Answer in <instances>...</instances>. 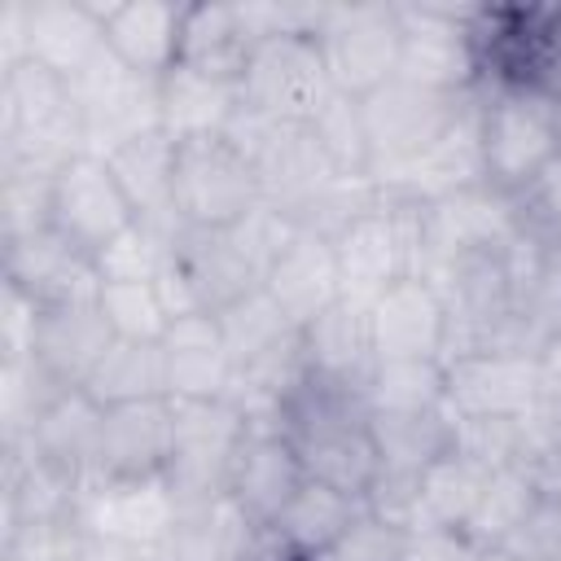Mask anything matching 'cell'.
Returning a JSON list of instances; mask_svg holds the SVG:
<instances>
[{"instance_id":"obj_1","label":"cell","mask_w":561,"mask_h":561,"mask_svg":"<svg viewBox=\"0 0 561 561\" xmlns=\"http://www.w3.org/2000/svg\"><path fill=\"white\" fill-rule=\"evenodd\" d=\"M83 149V123L70 83L35 61L0 75V167L57 175Z\"/></svg>"},{"instance_id":"obj_2","label":"cell","mask_w":561,"mask_h":561,"mask_svg":"<svg viewBox=\"0 0 561 561\" xmlns=\"http://www.w3.org/2000/svg\"><path fill=\"white\" fill-rule=\"evenodd\" d=\"M478 127L486 180L500 193L526 188L561 153L557 88H478Z\"/></svg>"},{"instance_id":"obj_3","label":"cell","mask_w":561,"mask_h":561,"mask_svg":"<svg viewBox=\"0 0 561 561\" xmlns=\"http://www.w3.org/2000/svg\"><path fill=\"white\" fill-rule=\"evenodd\" d=\"M245 162L254 167L259 197L302 224V215L320 202V193L337 180L329 153L320 149L316 131L307 123H272L254 110H237V118L224 131Z\"/></svg>"},{"instance_id":"obj_4","label":"cell","mask_w":561,"mask_h":561,"mask_svg":"<svg viewBox=\"0 0 561 561\" xmlns=\"http://www.w3.org/2000/svg\"><path fill=\"white\" fill-rule=\"evenodd\" d=\"M478 88H552L561 4H478L469 22Z\"/></svg>"},{"instance_id":"obj_5","label":"cell","mask_w":561,"mask_h":561,"mask_svg":"<svg viewBox=\"0 0 561 561\" xmlns=\"http://www.w3.org/2000/svg\"><path fill=\"white\" fill-rule=\"evenodd\" d=\"M342 298L373 307L394 280L421 276V206L386 197L333 237Z\"/></svg>"},{"instance_id":"obj_6","label":"cell","mask_w":561,"mask_h":561,"mask_svg":"<svg viewBox=\"0 0 561 561\" xmlns=\"http://www.w3.org/2000/svg\"><path fill=\"white\" fill-rule=\"evenodd\" d=\"M171 412H175V438L167 460V486L175 504L184 508L228 495V473L250 430L241 408L228 399H171Z\"/></svg>"},{"instance_id":"obj_7","label":"cell","mask_w":561,"mask_h":561,"mask_svg":"<svg viewBox=\"0 0 561 561\" xmlns=\"http://www.w3.org/2000/svg\"><path fill=\"white\" fill-rule=\"evenodd\" d=\"M399 9L386 0L324 4L316 31V48L324 57L333 88L359 101L399 75Z\"/></svg>"},{"instance_id":"obj_8","label":"cell","mask_w":561,"mask_h":561,"mask_svg":"<svg viewBox=\"0 0 561 561\" xmlns=\"http://www.w3.org/2000/svg\"><path fill=\"white\" fill-rule=\"evenodd\" d=\"M473 92L447 96L416 88L408 79H390L377 92L364 96V127H368V153H373V180L386 184L403 167H412L469 105Z\"/></svg>"},{"instance_id":"obj_9","label":"cell","mask_w":561,"mask_h":561,"mask_svg":"<svg viewBox=\"0 0 561 561\" xmlns=\"http://www.w3.org/2000/svg\"><path fill=\"white\" fill-rule=\"evenodd\" d=\"M399 9V79L465 96L478 92V57L469 39V22L478 4H438V0H416V4H394Z\"/></svg>"},{"instance_id":"obj_10","label":"cell","mask_w":561,"mask_h":561,"mask_svg":"<svg viewBox=\"0 0 561 561\" xmlns=\"http://www.w3.org/2000/svg\"><path fill=\"white\" fill-rule=\"evenodd\" d=\"M259 180L228 136L175 145V219L180 228H232L259 206Z\"/></svg>"},{"instance_id":"obj_11","label":"cell","mask_w":561,"mask_h":561,"mask_svg":"<svg viewBox=\"0 0 561 561\" xmlns=\"http://www.w3.org/2000/svg\"><path fill=\"white\" fill-rule=\"evenodd\" d=\"M333 79L311 35L259 39L241 70V105L272 123H311L329 101Z\"/></svg>"},{"instance_id":"obj_12","label":"cell","mask_w":561,"mask_h":561,"mask_svg":"<svg viewBox=\"0 0 561 561\" xmlns=\"http://www.w3.org/2000/svg\"><path fill=\"white\" fill-rule=\"evenodd\" d=\"M70 96L83 123V149L88 153H114L131 136L162 131L158 127V79L127 70L110 48L70 79Z\"/></svg>"},{"instance_id":"obj_13","label":"cell","mask_w":561,"mask_h":561,"mask_svg":"<svg viewBox=\"0 0 561 561\" xmlns=\"http://www.w3.org/2000/svg\"><path fill=\"white\" fill-rule=\"evenodd\" d=\"M131 224H136V210L101 153H75L53 175L48 228H57L66 241H75L92 259Z\"/></svg>"},{"instance_id":"obj_14","label":"cell","mask_w":561,"mask_h":561,"mask_svg":"<svg viewBox=\"0 0 561 561\" xmlns=\"http://www.w3.org/2000/svg\"><path fill=\"white\" fill-rule=\"evenodd\" d=\"M517 206L508 193L482 184L469 193H456L447 202L421 206V276L447 259L460 254H486L504 250V241L517 232Z\"/></svg>"},{"instance_id":"obj_15","label":"cell","mask_w":561,"mask_h":561,"mask_svg":"<svg viewBox=\"0 0 561 561\" xmlns=\"http://www.w3.org/2000/svg\"><path fill=\"white\" fill-rule=\"evenodd\" d=\"M4 285L26 294L35 307L92 302L101 294V272L88 250L66 241L57 228L4 241Z\"/></svg>"},{"instance_id":"obj_16","label":"cell","mask_w":561,"mask_h":561,"mask_svg":"<svg viewBox=\"0 0 561 561\" xmlns=\"http://www.w3.org/2000/svg\"><path fill=\"white\" fill-rule=\"evenodd\" d=\"M486 180V158H482V127H478V92L469 96V105L460 110V118L412 162L403 167L394 180H386V197L399 202H416V206H434L447 202L456 193L482 188Z\"/></svg>"},{"instance_id":"obj_17","label":"cell","mask_w":561,"mask_h":561,"mask_svg":"<svg viewBox=\"0 0 561 561\" xmlns=\"http://www.w3.org/2000/svg\"><path fill=\"white\" fill-rule=\"evenodd\" d=\"M171 438H175L171 399H140V403L105 408L92 478H105V482L167 478Z\"/></svg>"},{"instance_id":"obj_18","label":"cell","mask_w":561,"mask_h":561,"mask_svg":"<svg viewBox=\"0 0 561 561\" xmlns=\"http://www.w3.org/2000/svg\"><path fill=\"white\" fill-rule=\"evenodd\" d=\"M539 399V355L486 351L447 364V412L451 416H504L517 421Z\"/></svg>"},{"instance_id":"obj_19","label":"cell","mask_w":561,"mask_h":561,"mask_svg":"<svg viewBox=\"0 0 561 561\" xmlns=\"http://www.w3.org/2000/svg\"><path fill=\"white\" fill-rule=\"evenodd\" d=\"M175 517H180V504H175L167 478H145V482L88 478L75 500L79 530L114 535V539H131V543H167L175 530Z\"/></svg>"},{"instance_id":"obj_20","label":"cell","mask_w":561,"mask_h":561,"mask_svg":"<svg viewBox=\"0 0 561 561\" xmlns=\"http://www.w3.org/2000/svg\"><path fill=\"white\" fill-rule=\"evenodd\" d=\"M302 482H307V473H302L298 447L285 434V425H250L245 443H241V451L232 460V473H228L232 504L259 530H267L280 517V508L298 495Z\"/></svg>"},{"instance_id":"obj_21","label":"cell","mask_w":561,"mask_h":561,"mask_svg":"<svg viewBox=\"0 0 561 561\" xmlns=\"http://www.w3.org/2000/svg\"><path fill=\"white\" fill-rule=\"evenodd\" d=\"M377 364L386 359H443L447 351V311L430 280L403 276L368 307Z\"/></svg>"},{"instance_id":"obj_22","label":"cell","mask_w":561,"mask_h":561,"mask_svg":"<svg viewBox=\"0 0 561 561\" xmlns=\"http://www.w3.org/2000/svg\"><path fill=\"white\" fill-rule=\"evenodd\" d=\"M101 53H105L101 0H26V61L70 83Z\"/></svg>"},{"instance_id":"obj_23","label":"cell","mask_w":561,"mask_h":561,"mask_svg":"<svg viewBox=\"0 0 561 561\" xmlns=\"http://www.w3.org/2000/svg\"><path fill=\"white\" fill-rule=\"evenodd\" d=\"M302 342V368L316 381L342 386L364 394L368 377L377 368V351H373V329H368V307L337 298L329 311H320L311 324L298 329Z\"/></svg>"},{"instance_id":"obj_24","label":"cell","mask_w":561,"mask_h":561,"mask_svg":"<svg viewBox=\"0 0 561 561\" xmlns=\"http://www.w3.org/2000/svg\"><path fill=\"white\" fill-rule=\"evenodd\" d=\"M171 263L193 285L202 311H215V316L241 302L245 294L263 289L259 267L245 259V250L228 228H180L171 241Z\"/></svg>"},{"instance_id":"obj_25","label":"cell","mask_w":561,"mask_h":561,"mask_svg":"<svg viewBox=\"0 0 561 561\" xmlns=\"http://www.w3.org/2000/svg\"><path fill=\"white\" fill-rule=\"evenodd\" d=\"M237 110H241V79L232 75H210L180 61L158 79V127L175 145L224 136Z\"/></svg>"},{"instance_id":"obj_26","label":"cell","mask_w":561,"mask_h":561,"mask_svg":"<svg viewBox=\"0 0 561 561\" xmlns=\"http://www.w3.org/2000/svg\"><path fill=\"white\" fill-rule=\"evenodd\" d=\"M114 329L105 324L101 302H66V307H44L39 329H35V364L66 390L88 386L92 368L110 351Z\"/></svg>"},{"instance_id":"obj_27","label":"cell","mask_w":561,"mask_h":561,"mask_svg":"<svg viewBox=\"0 0 561 561\" xmlns=\"http://www.w3.org/2000/svg\"><path fill=\"white\" fill-rule=\"evenodd\" d=\"M167 399H228L232 390V355L224 346V329L215 311H193L167 324Z\"/></svg>"},{"instance_id":"obj_28","label":"cell","mask_w":561,"mask_h":561,"mask_svg":"<svg viewBox=\"0 0 561 561\" xmlns=\"http://www.w3.org/2000/svg\"><path fill=\"white\" fill-rule=\"evenodd\" d=\"M263 289L289 316L294 329L311 324L320 311H329L342 298V276H337L333 241L311 232V228H302L285 245V254L272 263V272L263 276Z\"/></svg>"},{"instance_id":"obj_29","label":"cell","mask_w":561,"mask_h":561,"mask_svg":"<svg viewBox=\"0 0 561 561\" xmlns=\"http://www.w3.org/2000/svg\"><path fill=\"white\" fill-rule=\"evenodd\" d=\"M184 4L171 0H105V48L136 75L162 79L180 61Z\"/></svg>"},{"instance_id":"obj_30","label":"cell","mask_w":561,"mask_h":561,"mask_svg":"<svg viewBox=\"0 0 561 561\" xmlns=\"http://www.w3.org/2000/svg\"><path fill=\"white\" fill-rule=\"evenodd\" d=\"M101 416L105 408L79 386V390H57L39 416L31 421L26 438L35 456H44L53 469H61L66 478H75L79 486L96 473V443H101Z\"/></svg>"},{"instance_id":"obj_31","label":"cell","mask_w":561,"mask_h":561,"mask_svg":"<svg viewBox=\"0 0 561 561\" xmlns=\"http://www.w3.org/2000/svg\"><path fill=\"white\" fill-rule=\"evenodd\" d=\"M118 188L127 193L136 219L180 224L175 219V140L167 131H145L105 153Z\"/></svg>"},{"instance_id":"obj_32","label":"cell","mask_w":561,"mask_h":561,"mask_svg":"<svg viewBox=\"0 0 561 561\" xmlns=\"http://www.w3.org/2000/svg\"><path fill=\"white\" fill-rule=\"evenodd\" d=\"M364 513V504L359 500H351V495H342V491H333V486H324V482H302L298 486V495L280 508V517L267 526L276 539H280V548L289 552V557H298V561H320L346 530H351V522Z\"/></svg>"},{"instance_id":"obj_33","label":"cell","mask_w":561,"mask_h":561,"mask_svg":"<svg viewBox=\"0 0 561 561\" xmlns=\"http://www.w3.org/2000/svg\"><path fill=\"white\" fill-rule=\"evenodd\" d=\"M368 430L381 473L399 478H421L456 443V416L447 412V403L434 412H368Z\"/></svg>"},{"instance_id":"obj_34","label":"cell","mask_w":561,"mask_h":561,"mask_svg":"<svg viewBox=\"0 0 561 561\" xmlns=\"http://www.w3.org/2000/svg\"><path fill=\"white\" fill-rule=\"evenodd\" d=\"M263 530L232 504V495H215L202 504H184L175 530L167 539L171 561H237Z\"/></svg>"},{"instance_id":"obj_35","label":"cell","mask_w":561,"mask_h":561,"mask_svg":"<svg viewBox=\"0 0 561 561\" xmlns=\"http://www.w3.org/2000/svg\"><path fill=\"white\" fill-rule=\"evenodd\" d=\"M250 48L254 44L245 35V22H241L237 4H215V0L184 4V22H180V61L184 66L241 79Z\"/></svg>"},{"instance_id":"obj_36","label":"cell","mask_w":561,"mask_h":561,"mask_svg":"<svg viewBox=\"0 0 561 561\" xmlns=\"http://www.w3.org/2000/svg\"><path fill=\"white\" fill-rule=\"evenodd\" d=\"M486 473L482 465H473L469 456L460 451H447L438 456L421 482H416V517H412V535L416 530H465L469 517H473V504L486 486Z\"/></svg>"},{"instance_id":"obj_37","label":"cell","mask_w":561,"mask_h":561,"mask_svg":"<svg viewBox=\"0 0 561 561\" xmlns=\"http://www.w3.org/2000/svg\"><path fill=\"white\" fill-rule=\"evenodd\" d=\"M543 495V482H539V469L517 460V465H504V469H491L486 473V486L473 504V517L465 526V535L478 543V548H504L508 535L530 517V508L539 504Z\"/></svg>"},{"instance_id":"obj_38","label":"cell","mask_w":561,"mask_h":561,"mask_svg":"<svg viewBox=\"0 0 561 561\" xmlns=\"http://www.w3.org/2000/svg\"><path fill=\"white\" fill-rule=\"evenodd\" d=\"M101 408L140 403V399H167V355L162 342H123L114 337L101 364L92 368L83 386Z\"/></svg>"},{"instance_id":"obj_39","label":"cell","mask_w":561,"mask_h":561,"mask_svg":"<svg viewBox=\"0 0 561 561\" xmlns=\"http://www.w3.org/2000/svg\"><path fill=\"white\" fill-rule=\"evenodd\" d=\"M219 329H224V346L232 355V373L250 368V364H259V359H267V355H276V351L298 342V329L272 302L267 289H254L241 302L224 307L219 311Z\"/></svg>"},{"instance_id":"obj_40","label":"cell","mask_w":561,"mask_h":561,"mask_svg":"<svg viewBox=\"0 0 561 561\" xmlns=\"http://www.w3.org/2000/svg\"><path fill=\"white\" fill-rule=\"evenodd\" d=\"M368 412H434L447 403L443 359H386L373 368L364 390Z\"/></svg>"},{"instance_id":"obj_41","label":"cell","mask_w":561,"mask_h":561,"mask_svg":"<svg viewBox=\"0 0 561 561\" xmlns=\"http://www.w3.org/2000/svg\"><path fill=\"white\" fill-rule=\"evenodd\" d=\"M329 153L337 175H373V153H368V127H364V101L346 92H329V101L311 114L307 123Z\"/></svg>"},{"instance_id":"obj_42","label":"cell","mask_w":561,"mask_h":561,"mask_svg":"<svg viewBox=\"0 0 561 561\" xmlns=\"http://www.w3.org/2000/svg\"><path fill=\"white\" fill-rule=\"evenodd\" d=\"M180 224H153V219H136L131 228H123L101 254H96V272L101 285L105 280H158V272L171 259V241H175Z\"/></svg>"},{"instance_id":"obj_43","label":"cell","mask_w":561,"mask_h":561,"mask_svg":"<svg viewBox=\"0 0 561 561\" xmlns=\"http://www.w3.org/2000/svg\"><path fill=\"white\" fill-rule=\"evenodd\" d=\"M105 324L123 342H162L171 316L153 289V280H105L96 294Z\"/></svg>"},{"instance_id":"obj_44","label":"cell","mask_w":561,"mask_h":561,"mask_svg":"<svg viewBox=\"0 0 561 561\" xmlns=\"http://www.w3.org/2000/svg\"><path fill=\"white\" fill-rule=\"evenodd\" d=\"M53 175L35 167H0V245L48 228Z\"/></svg>"},{"instance_id":"obj_45","label":"cell","mask_w":561,"mask_h":561,"mask_svg":"<svg viewBox=\"0 0 561 561\" xmlns=\"http://www.w3.org/2000/svg\"><path fill=\"white\" fill-rule=\"evenodd\" d=\"M451 451L469 456L482 469H504L522 460V430L504 416H456V443Z\"/></svg>"},{"instance_id":"obj_46","label":"cell","mask_w":561,"mask_h":561,"mask_svg":"<svg viewBox=\"0 0 561 561\" xmlns=\"http://www.w3.org/2000/svg\"><path fill=\"white\" fill-rule=\"evenodd\" d=\"M228 232L237 237V245L245 250V259L259 267V276H267L272 263L285 254V245L302 232V224H298L294 215H285V210H276V206H267V202H259V206H254L245 219H237Z\"/></svg>"},{"instance_id":"obj_47","label":"cell","mask_w":561,"mask_h":561,"mask_svg":"<svg viewBox=\"0 0 561 561\" xmlns=\"http://www.w3.org/2000/svg\"><path fill=\"white\" fill-rule=\"evenodd\" d=\"M0 561H83L79 522L75 517L31 522L9 539H0Z\"/></svg>"},{"instance_id":"obj_48","label":"cell","mask_w":561,"mask_h":561,"mask_svg":"<svg viewBox=\"0 0 561 561\" xmlns=\"http://www.w3.org/2000/svg\"><path fill=\"white\" fill-rule=\"evenodd\" d=\"M403 548H408V530L364 508L320 561H403Z\"/></svg>"},{"instance_id":"obj_49","label":"cell","mask_w":561,"mask_h":561,"mask_svg":"<svg viewBox=\"0 0 561 561\" xmlns=\"http://www.w3.org/2000/svg\"><path fill=\"white\" fill-rule=\"evenodd\" d=\"M513 206H517V224L552 245H561V153L526 184L513 193Z\"/></svg>"},{"instance_id":"obj_50","label":"cell","mask_w":561,"mask_h":561,"mask_svg":"<svg viewBox=\"0 0 561 561\" xmlns=\"http://www.w3.org/2000/svg\"><path fill=\"white\" fill-rule=\"evenodd\" d=\"M522 324H526L535 351H539L552 333H561V245L548 250L543 276H539V285H535V294H530V302H526V311H522Z\"/></svg>"},{"instance_id":"obj_51","label":"cell","mask_w":561,"mask_h":561,"mask_svg":"<svg viewBox=\"0 0 561 561\" xmlns=\"http://www.w3.org/2000/svg\"><path fill=\"white\" fill-rule=\"evenodd\" d=\"M39 311L26 294H18L13 285H4V307H0V364H22L35 355V329H39Z\"/></svg>"},{"instance_id":"obj_52","label":"cell","mask_w":561,"mask_h":561,"mask_svg":"<svg viewBox=\"0 0 561 561\" xmlns=\"http://www.w3.org/2000/svg\"><path fill=\"white\" fill-rule=\"evenodd\" d=\"M482 548L465 530H416L408 535L403 561H478Z\"/></svg>"},{"instance_id":"obj_53","label":"cell","mask_w":561,"mask_h":561,"mask_svg":"<svg viewBox=\"0 0 561 561\" xmlns=\"http://www.w3.org/2000/svg\"><path fill=\"white\" fill-rule=\"evenodd\" d=\"M79 543H83V561H171L167 543H131L92 530H79Z\"/></svg>"},{"instance_id":"obj_54","label":"cell","mask_w":561,"mask_h":561,"mask_svg":"<svg viewBox=\"0 0 561 561\" xmlns=\"http://www.w3.org/2000/svg\"><path fill=\"white\" fill-rule=\"evenodd\" d=\"M26 61V0L0 4V75Z\"/></svg>"},{"instance_id":"obj_55","label":"cell","mask_w":561,"mask_h":561,"mask_svg":"<svg viewBox=\"0 0 561 561\" xmlns=\"http://www.w3.org/2000/svg\"><path fill=\"white\" fill-rule=\"evenodd\" d=\"M535 355H539V390L561 399V333H552Z\"/></svg>"},{"instance_id":"obj_56","label":"cell","mask_w":561,"mask_h":561,"mask_svg":"<svg viewBox=\"0 0 561 561\" xmlns=\"http://www.w3.org/2000/svg\"><path fill=\"white\" fill-rule=\"evenodd\" d=\"M237 561H298V557H289V552L280 548V539H276L272 530H263V535H259V539H254Z\"/></svg>"},{"instance_id":"obj_57","label":"cell","mask_w":561,"mask_h":561,"mask_svg":"<svg viewBox=\"0 0 561 561\" xmlns=\"http://www.w3.org/2000/svg\"><path fill=\"white\" fill-rule=\"evenodd\" d=\"M478 561H517V557H508V552H500V548H482Z\"/></svg>"}]
</instances>
